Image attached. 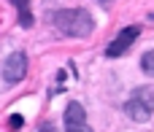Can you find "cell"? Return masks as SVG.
<instances>
[{
	"label": "cell",
	"instance_id": "cell-1",
	"mask_svg": "<svg viewBox=\"0 0 154 132\" xmlns=\"http://www.w3.org/2000/svg\"><path fill=\"white\" fill-rule=\"evenodd\" d=\"M49 19H51L54 30L60 35H68V38H87L95 30V19L84 8H60Z\"/></svg>",
	"mask_w": 154,
	"mask_h": 132
},
{
	"label": "cell",
	"instance_id": "cell-2",
	"mask_svg": "<svg viewBox=\"0 0 154 132\" xmlns=\"http://www.w3.org/2000/svg\"><path fill=\"white\" fill-rule=\"evenodd\" d=\"M125 113L133 119V122H149L154 113V89L152 86H138L133 89V94L127 97L125 103Z\"/></svg>",
	"mask_w": 154,
	"mask_h": 132
},
{
	"label": "cell",
	"instance_id": "cell-3",
	"mask_svg": "<svg viewBox=\"0 0 154 132\" xmlns=\"http://www.w3.org/2000/svg\"><path fill=\"white\" fill-rule=\"evenodd\" d=\"M0 73H3V81H5V84H19V81L27 76V54H24V51L8 54V57L3 59Z\"/></svg>",
	"mask_w": 154,
	"mask_h": 132
},
{
	"label": "cell",
	"instance_id": "cell-4",
	"mask_svg": "<svg viewBox=\"0 0 154 132\" xmlns=\"http://www.w3.org/2000/svg\"><path fill=\"white\" fill-rule=\"evenodd\" d=\"M138 35H141V27L138 24H130V27H125L108 46H106V57H122V54H127L130 51V46L138 40Z\"/></svg>",
	"mask_w": 154,
	"mask_h": 132
},
{
	"label": "cell",
	"instance_id": "cell-5",
	"mask_svg": "<svg viewBox=\"0 0 154 132\" xmlns=\"http://www.w3.org/2000/svg\"><path fill=\"white\" fill-rule=\"evenodd\" d=\"M65 132H92L87 124V111L79 100H70L65 108Z\"/></svg>",
	"mask_w": 154,
	"mask_h": 132
},
{
	"label": "cell",
	"instance_id": "cell-6",
	"mask_svg": "<svg viewBox=\"0 0 154 132\" xmlns=\"http://www.w3.org/2000/svg\"><path fill=\"white\" fill-rule=\"evenodd\" d=\"M11 5L19 11V24L32 27V14H30V0H11Z\"/></svg>",
	"mask_w": 154,
	"mask_h": 132
},
{
	"label": "cell",
	"instance_id": "cell-7",
	"mask_svg": "<svg viewBox=\"0 0 154 132\" xmlns=\"http://www.w3.org/2000/svg\"><path fill=\"white\" fill-rule=\"evenodd\" d=\"M141 70L146 76H154V49H149L143 57H141Z\"/></svg>",
	"mask_w": 154,
	"mask_h": 132
},
{
	"label": "cell",
	"instance_id": "cell-8",
	"mask_svg": "<svg viewBox=\"0 0 154 132\" xmlns=\"http://www.w3.org/2000/svg\"><path fill=\"white\" fill-rule=\"evenodd\" d=\"M22 124H24V119H22V116H19V113H16V116H11V119H8V127H11V130H19V127H22Z\"/></svg>",
	"mask_w": 154,
	"mask_h": 132
},
{
	"label": "cell",
	"instance_id": "cell-9",
	"mask_svg": "<svg viewBox=\"0 0 154 132\" xmlns=\"http://www.w3.org/2000/svg\"><path fill=\"white\" fill-rule=\"evenodd\" d=\"M38 132H57V130H54L51 124H43V127H41V130H38Z\"/></svg>",
	"mask_w": 154,
	"mask_h": 132
},
{
	"label": "cell",
	"instance_id": "cell-10",
	"mask_svg": "<svg viewBox=\"0 0 154 132\" xmlns=\"http://www.w3.org/2000/svg\"><path fill=\"white\" fill-rule=\"evenodd\" d=\"M97 3H100V5H106V8H108V5H111V3H116V0H97Z\"/></svg>",
	"mask_w": 154,
	"mask_h": 132
}]
</instances>
